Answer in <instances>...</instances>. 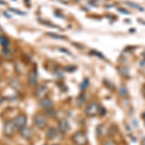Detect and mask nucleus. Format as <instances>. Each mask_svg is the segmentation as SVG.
Segmentation results:
<instances>
[{
    "label": "nucleus",
    "mask_w": 145,
    "mask_h": 145,
    "mask_svg": "<svg viewBox=\"0 0 145 145\" xmlns=\"http://www.w3.org/2000/svg\"><path fill=\"white\" fill-rule=\"evenodd\" d=\"M48 87L46 86H40V87L37 88L36 92H35V95L37 96L38 98H41V99H43V98H45L46 94H48Z\"/></svg>",
    "instance_id": "8"
},
{
    "label": "nucleus",
    "mask_w": 145,
    "mask_h": 145,
    "mask_svg": "<svg viewBox=\"0 0 145 145\" xmlns=\"http://www.w3.org/2000/svg\"><path fill=\"white\" fill-rule=\"evenodd\" d=\"M100 110H101V107L97 103H91V104L88 105L85 108V113L86 115L88 116H96L100 113Z\"/></svg>",
    "instance_id": "4"
},
{
    "label": "nucleus",
    "mask_w": 145,
    "mask_h": 145,
    "mask_svg": "<svg viewBox=\"0 0 145 145\" xmlns=\"http://www.w3.org/2000/svg\"><path fill=\"white\" fill-rule=\"evenodd\" d=\"M40 22H41L42 23H45V24L50 25V27H57V26H56V25L52 24V23H50V22H45V20H40Z\"/></svg>",
    "instance_id": "17"
},
{
    "label": "nucleus",
    "mask_w": 145,
    "mask_h": 145,
    "mask_svg": "<svg viewBox=\"0 0 145 145\" xmlns=\"http://www.w3.org/2000/svg\"><path fill=\"white\" fill-rule=\"evenodd\" d=\"M0 5H6V2L3 0H0Z\"/></svg>",
    "instance_id": "23"
},
{
    "label": "nucleus",
    "mask_w": 145,
    "mask_h": 145,
    "mask_svg": "<svg viewBox=\"0 0 145 145\" xmlns=\"http://www.w3.org/2000/svg\"><path fill=\"white\" fill-rule=\"evenodd\" d=\"M69 127H70L69 123H68L67 120H65V119L59 121V123H58V130H59V132L62 133V134L67 133L68 130H69Z\"/></svg>",
    "instance_id": "9"
},
{
    "label": "nucleus",
    "mask_w": 145,
    "mask_h": 145,
    "mask_svg": "<svg viewBox=\"0 0 145 145\" xmlns=\"http://www.w3.org/2000/svg\"><path fill=\"white\" fill-rule=\"evenodd\" d=\"M144 91H145V88H144Z\"/></svg>",
    "instance_id": "26"
},
{
    "label": "nucleus",
    "mask_w": 145,
    "mask_h": 145,
    "mask_svg": "<svg viewBox=\"0 0 145 145\" xmlns=\"http://www.w3.org/2000/svg\"><path fill=\"white\" fill-rule=\"evenodd\" d=\"M72 141L76 145H86L87 144V137L84 132H76L72 135Z\"/></svg>",
    "instance_id": "2"
},
{
    "label": "nucleus",
    "mask_w": 145,
    "mask_h": 145,
    "mask_svg": "<svg viewBox=\"0 0 145 145\" xmlns=\"http://www.w3.org/2000/svg\"><path fill=\"white\" fill-rule=\"evenodd\" d=\"M142 145H145V138L142 140Z\"/></svg>",
    "instance_id": "24"
},
{
    "label": "nucleus",
    "mask_w": 145,
    "mask_h": 145,
    "mask_svg": "<svg viewBox=\"0 0 145 145\" xmlns=\"http://www.w3.org/2000/svg\"><path fill=\"white\" fill-rule=\"evenodd\" d=\"M119 11L121 12V13H125V14H130L129 12H127L126 10H123V9H119Z\"/></svg>",
    "instance_id": "22"
},
{
    "label": "nucleus",
    "mask_w": 145,
    "mask_h": 145,
    "mask_svg": "<svg viewBox=\"0 0 145 145\" xmlns=\"http://www.w3.org/2000/svg\"><path fill=\"white\" fill-rule=\"evenodd\" d=\"M3 102H4V98L2 97L1 95H0V105H2V104H3Z\"/></svg>",
    "instance_id": "21"
},
{
    "label": "nucleus",
    "mask_w": 145,
    "mask_h": 145,
    "mask_svg": "<svg viewBox=\"0 0 145 145\" xmlns=\"http://www.w3.org/2000/svg\"><path fill=\"white\" fill-rule=\"evenodd\" d=\"M40 106L46 109H50V108H52V106H53V103L50 98L45 97L40 101Z\"/></svg>",
    "instance_id": "7"
},
{
    "label": "nucleus",
    "mask_w": 145,
    "mask_h": 145,
    "mask_svg": "<svg viewBox=\"0 0 145 145\" xmlns=\"http://www.w3.org/2000/svg\"><path fill=\"white\" fill-rule=\"evenodd\" d=\"M54 145H58V144H54Z\"/></svg>",
    "instance_id": "25"
},
{
    "label": "nucleus",
    "mask_w": 145,
    "mask_h": 145,
    "mask_svg": "<svg viewBox=\"0 0 145 145\" xmlns=\"http://www.w3.org/2000/svg\"><path fill=\"white\" fill-rule=\"evenodd\" d=\"M11 11L13 13H16V14H18V15H24L23 12H20V10H17V9H11Z\"/></svg>",
    "instance_id": "19"
},
{
    "label": "nucleus",
    "mask_w": 145,
    "mask_h": 145,
    "mask_svg": "<svg viewBox=\"0 0 145 145\" xmlns=\"http://www.w3.org/2000/svg\"><path fill=\"white\" fill-rule=\"evenodd\" d=\"M58 137V131L54 128H50L46 132V137L48 139H54Z\"/></svg>",
    "instance_id": "11"
},
{
    "label": "nucleus",
    "mask_w": 145,
    "mask_h": 145,
    "mask_svg": "<svg viewBox=\"0 0 145 145\" xmlns=\"http://www.w3.org/2000/svg\"><path fill=\"white\" fill-rule=\"evenodd\" d=\"M13 123L15 125V128L17 131H22L23 128L26 126L27 123V118L24 114H20L17 117H15V119L13 120Z\"/></svg>",
    "instance_id": "1"
},
{
    "label": "nucleus",
    "mask_w": 145,
    "mask_h": 145,
    "mask_svg": "<svg viewBox=\"0 0 145 145\" xmlns=\"http://www.w3.org/2000/svg\"><path fill=\"white\" fill-rule=\"evenodd\" d=\"M4 134L7 137H11V135H14V133L16 132V128H15V125H14L13 121H5V123H4Z\"/></svg>",
    "instance_id": "5"
},
{
    "label": "nucleus",
    "mask_w": 145,
    "mask_h": 145,
    "mask_svg": "<svg viewBox=\"0 0 145 145\" xmlns=\"http://www.w3.org/2000/svg\"><path fill=\"white\" fill-rule=\"evenodd\" d=\"M119 92H120V95L123 96V97H126L128 95V90L125 86H121L120 89H119Z\"/></svg>",
    "instance_id": "13"
},
{
    "label": "nucleus",
    "mask_w": 145,
    "mask_h": 145,
    "mask_svg": "<svg viewBox=\"0 0 145 145\" xmlns=\"http://www.w3.org/2000/svg\"><path fill=\"white\" fill-rule=\"evenodd\" d=\"M48 36L53 37V38H56V39H65V37H63V36H57V35H53L52 33H48Z\"/></svg>",
    "instance_id": "18"
},
{
    "label": "nucleus",
    "mask_w": 145,
    "mask_h": 145,
    "mask_svg": "<svg viewBox=\"0 0 145 145\" xmlns=\"http://www.w3.org/2000/svg\"><path fill=\"white\" fill-rule=\"evenodd\" d=\"M22 137H23V138H25V139H30L32 137V131H31V129L30 128H28L25 126L24 128L22 129Z\"/></svg>",
    "instance_id": "10"
},
{
    "label": "nucleus",
    "mask_w": 145,
    "mask_h": 145,
    "mask_svg": "<svg viewBox=\"0 0 145 145\" xmlns=\"http://www.w3.org/2000/svg\"><path fill=\"white\" fill-rule=\"evenodd\" d=\"M104 145H115V143H114L113 141H109V140H107V141L105 142Z\"/></svg>",
    "instance_id": "20"
},
{
    "label": "nucleus",
    "mask_w": 145,
    "mask_h": 145,
    "mask_svg": "<svg viewBox=\"0 0 145 145\" xmlns=\"http://www.w3.org/2000/svg\"><path fill=\"white\" fill-rule=\"evenodd\" d=\"M128 5H130L131 7H134V8H137V9H138V10H140V12H143L144 11V9L142 8V7H140L139 5H137V4H135V3H131V2H128Z\"/></svg>",
    "instance_id": "14"
},
{
    "label": "nucleus",
    "mask_w": 145,
    "mask_h": 145,
    "mask_svg": "<svg viewBox=\"0 0 145 145\" xmlns=\"http://www.w3.org/2000/svg\"><path fill=\"white\" fill-rule=\"evenodd\" d=\"M120 74H122V76H127L129 74V70L127 69V68H121V69H120Z\"/></svg>",
    "instance_id": "15"
},
{
    "label": "nucleus",
    "mask_w": 145,
    "mask_h": 145,
    "mask_svg": "<svg viewBox=\"0 0 145 145\" xmlns=\"http://www.w3.org/2000/svg\"><path fill=\"white\" fill-rule=\"evenodd\" d=\"M37 83H38V72L35 69L31 70L28 74V84L29 86L34 87L37 85Z\"/></svg>",
    "instance_id": "6"
},
{
    "label": "nucleus",
    "mask_w": 145,
    "mask_h": 145,
    "mask_svg": "<svg viewBox=\"0 0 145 145\" xmlns=\"http://www.w3.org/2000/svg\"><path fill=\"white\" fill-rule=\"evenodd\" d=\"M34 124H35V126L39 129H44L45 127H46V125H48V120H46L45 114L37 113L34 117Z\"/></svg>",
    "instance_id": "3"
},
{
    "label": "nucleus",
    "mask_w": 145,
    "mask_h": 145,
    "mask_svg": "<svg viewBox=\"0 0 145 145\" xmlns=\"http://www.w3.org/2000/svg\"><path fill=\"white\" fill-rule=\"evenodd\" d=\"M84 101H85V100H84V98L82 97V95H81L80 97H79L78 99V103L79 106H82V105H83V103H84Z\"/></svg>",
    "instance_id": "16"
},
{
    "label": "nucleus",
    "mask_w": 145,
    "mask_h": 145,
    "mask_svg": "<svg viewBox=\"0 0 145 145\" xmlns=\"http://www.w3.org/2000/svg\"><path fill=\"white\" fill-rule=\"evenodd\" d=\"M0 45L3 46H7L9 45V40L4 36H0Z\"/></svg>",
    "instance_id": "12"
}]
</instances>
